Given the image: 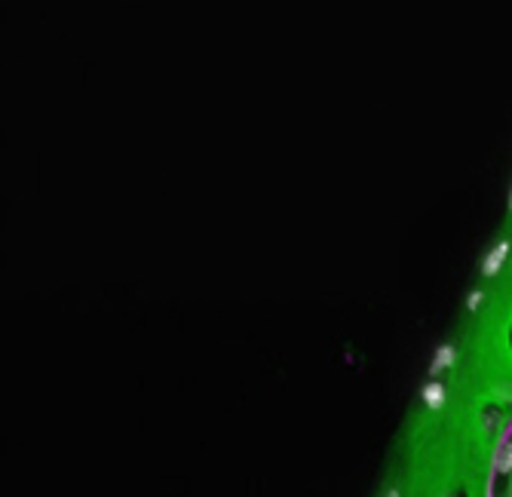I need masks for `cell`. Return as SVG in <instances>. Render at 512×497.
<instances>
[{
  "mask_svg": "<svg viewBox=\"0 0 512 497\" xmlns=\"http://www.w3.org/2000/svg\"><path fill=\"white\" fill-rule=\"evenodd\" d=\"M509 212H512V194H509Z\"/></svg>",
  "mask_w": 512,
  "mask_h": 497,
  "instance_id": "obj_6",
  "label": "cell"
},
{
  "mask_svg": "<svg viewBox=\"0 0 512 497\" xmlns=\"http://www.w3.org/2000/svg\"><path fill=\"white\" fill-rule=\"evenodd\" d=\"M424 399H427V405H433V409H439V405L445 402V387H442L439 381H430V384L424 387Z\"/></svg>",
  "mask_w": 512,
  "mask_h": 497,
  "instance_id": "obj_2",
  "label": "cell"
},
{
  "mask_svg": "<svg viewBox=\"0 0 512 497\" xmlns=\"http://www.w3.org/2000/svg\"><path fill=\"white\" fill-rule=\"evenodd\" d=\"M482 301H485V295H482V292H473V295H470V304H467V307H470V310H479V304H482Z\"/></svg>",
  "mask_w": 512,
  "mask_h": 497,
  "instance_id": "obj_4",
  "label": "cell"
},
{
  "mask_svg": "<svg viewBox=\"0 0 512 497\" xmlns=\"http://www.w3.org/2000/svg\"><path fill=\"white\" fill-rule=\"evenodd\" d=\"M451 363H454V347H448V344H445V347L439 350V356H436L433 372H442V369H448Z\"/></svg>",
  "mask_w": 512,
  "mask_h": 497,
  "instance_id": "obj_3",
  "label": "cell"
},
{
  "mask_svg": "<svg viewBox=\"0 0 512 497\" xmlns=\"http://www.w3.org/2000/svg\"><path fill=\"white\" fill-rule=\"evenodd\" d=\"M509 240H500V243H494L491 246V252L485 255V261H482V277H497L500 270H503V264H506V258H509Z\"/></svg>",
  "mask_w": 512,
  "mask_h": 497,
  "instance_id": "obj_1",
  "label": "cell"
},
{
  "mask_svg": "<svg viewBox=\"0 0 512 497\" xmlns=\"http://www.w3.org/2000/svg\"><path fill=\"white\" fill-rule=\"evenodd\" d=\"M390 497H399V491H390Z\"/></svg>",
  "mask_w": 512,
  "mask_h": 497,
  "instance_id": "obj_5",
  "label": "cell"
}]
</instances>
